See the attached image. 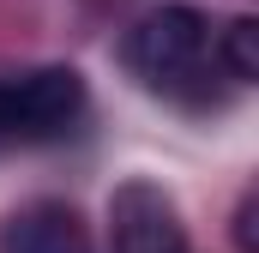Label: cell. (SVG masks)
<instances>
[{"instance_id": "cell-1", "label": "cell", "mask_w": 259, "mask_h": 253, "mask_svg": "<svg viewBox=\"0 0 259 253\" xmlns=\"http://www.w3.org/2000/svg\"><path fill=\"white\" fill-rule=\"evenodd\" d=\"M127 66L163 97H205L211 78V18L199 6H151L127 30Z\"/></svg>"}, {"instance_id": "cell-2", "label": "cell", "mask_w": 259, "mask_h": 253, "mask_svg": "<svg viewBox=\"0 0 259 253\" xmlns=\"http://www.w3.org/2000/svg\"><path fill=\"white\" fill-rule=\"evenodd\" d=\"M84 115V78L72 66H36L0 78V139H55Z\"/></svg>"}, {"instance_id": "cell-3", "label": "cell", "mask_w": 259, "mask_h": 253, "mask_svg": "<svg viewBox=\"0 0 259 253\" xmlns=\"http://www.w3.org/2000/svg\"><path fill=\"white\" fill-rule=\"evenodd\" d=\"M109 247L115 253H187L181 205L145 175L121 181L109 193Z\"/></svg>"}, {"instance_id": "cell-4", "label": "cell", "mask_w": 259, "mask_h": 253, "mask_svg": "<svg viewBox=\"0 0 259 253\" xmlns=\"http://www.w3.org/2000/svg\"><path fill=\"white\" fill-rule=\"evenodd\" d=\"M0 253H91V229L66 199H30L0 223Z\"/></svg>"}, {"instance_id": "cell-5", "label": "cell", "mask_w": 259, "mask_h": 253, "mask_svg": "<svg viewBox=\"0 0 259 253\" xmlns=\"http://www.w3.org/2000/svg\"><path fill=\"white\" fill-rule=\"evenodd\" d=\"M211 61L223 66L229 85H253L259 78V24L253 18H229V24L211 36Z\"/></svg>"}, {"instance_id": "cell-6", "label": "cell", "mask_w": 259, "mask_h": 253, "mask_svg": "<svg viewBox=\"0 0 259 253\" xmlns=\"http://www.w3.org/2000/svg\"><path fill=\"white\" fill-rule=\"evenodd\" d=\"M235 241H241V253H253L259 241H253V199L241 205V217H235Z\"/></svg>"}]
</instances>
